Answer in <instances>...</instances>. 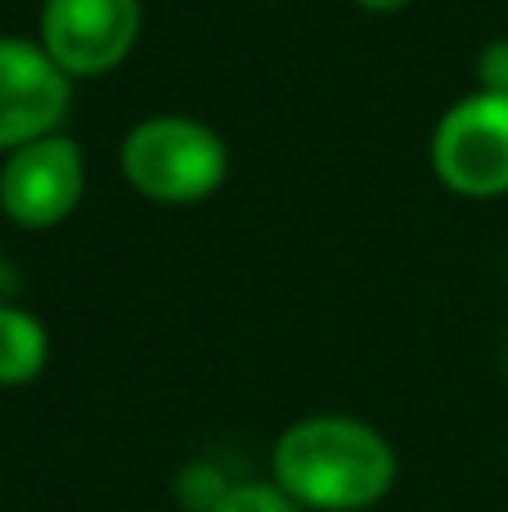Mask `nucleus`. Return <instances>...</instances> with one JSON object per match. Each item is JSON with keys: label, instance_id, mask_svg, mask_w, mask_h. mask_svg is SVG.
Wrapping results in <instances>:
<instances>
[{"label": "nucleus", "instance_id": "1", "mask_svg": "<svg viewBox=\"0 0 508 512\" xmlns=\"http://www.w3.org/2000/svg\"><path fill=\"white\" fill-rule=\"evenodd\" d=\"M275 486L297 508L360 512L374 508L396 481V454L360 418H302L275 441Z\"/></svg>", "mask_w": 508, "mask_h": 512}, {"label": "nucleus", "instance_id": "2", "mask_svg": "<svg viewBox=\"0 0 508 512\" xmlns=\"http://www.w3.org/2000/svg\"><path fill=\"white\" fill-rule=\"evenodd\" d=\"M122 171L153 203H198L225 180V144L194 117H149L126 135Z\"/></svg>", "mask_w": 508, "mask_h": 512}, {"label": "nucleus", "instance_id": "3", "mask_svg": "<svg viewBox=\"0 0 508 512\" xmlns=\"http://www.w3.org/2000/svg\"><path fill=\"white\" fill-rule=\"evenodd\" d=\"M432 167L455 194L495 198L508 189V95L459 99L432 135Z\"/></svg>", "mask_w": 508, "mask_h": 512}, {"label": "nucleus", "instance_id": "4", "mask_svg": "<svg viewBox=\"0 0 508 512\" xmlns=\"http://www.w3.org/2000/svg\"><path fill=\"white\" fill-rule=\"evenodd\" d=\"M140 36V0H45L41 50L63 77H99L131 54Z\"/></svg>", "mask_w": 508, "mask_h": 512}, {"label": "nucleus", "instance_id": "5", "mask_svg": "<svg viewBox=\"0 0 508 512\" xmlns=\"http://www.w3.org/2000/svg\"><path fill=\"white\" fill-rule=\"evenodd\" d=\"M86 185V162L68 135H45L9 153L0 167V207L14 225L45 230L72 216Z\"/></svg>", "mask_w": 508, "mask_h": 512}, {"label": "nucleus", "instance_id": "6", "mask_svg": "<svg viewBox=\"0 0 508 512\" xmlns=\"http://www.w3.org/2000/svg\"><path fill=\"white\" fill-rule=\"evenodd\" d=\"M68 117V77L32 41H0V149H23Z\"/></svg>", "mask_w": 508, "mask_h": 512}, {"label": "nucleus", "instance_id": "7", "mask_svg": "<svg viewBox=\"0 0 508 512\" xmlns=\"http://www.w3.org/2000/svg\"><path fill=\"white\" fill-rule=\"evenodd\" d=\"M45 355H50V337L41 319L0 301V387L32 382L45 369Z\"/></svg>", "mask_w": 508, "mask_h": 512}, {"label": "nucleus", "instance_id": "8", "mask_svg": "<svg viewBox=\"0 0 508 512\" xmlns=\"http://www.w3.org/2000/svg\"><path fill=\"white\" fill-rule=\"evenodd\" d=\"M212 512H306V508H297L275 481H248V486H230V495Z\"/></svg>", "mask_w": 508, "mask_h": 512}, {"label": "nucleus", "instance_id": "9", "mask_svg": "<svg viewBox=\"0 0 508 512\" xmlns=\"http://www.w3.org/2000/svg\"><path fill=\"white\" fill-rule=\"evenodd\" d=\"M477 77H482L486 95H508V41H491L482 50V63H477Z\"/></svg>", "mask_w": 508, "mask_h": 512}, {"label": "nucleus", "instance_id": "10", "mask_svg": "<svg viewBox=\"0 0 508 512\" xmlns=\"http://www.w3.org/2000/svg\"><path fill=\"white\" fill-rule=\"evenodd\" d=\"M365 9H401V5H410V0H360Z\"/></svg>", "mask_w": 508, "mask_h": 512}]
</instances>
